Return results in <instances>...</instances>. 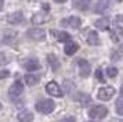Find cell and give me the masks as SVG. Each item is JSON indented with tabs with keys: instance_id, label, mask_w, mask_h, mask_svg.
<instances>
[{
	"instance_id": "6",
	"label": "cell",
	"mask_w": 123,
	"mask_h": 122,
	"mask_svg": "<svg viewBox=\"0 0 123 122\" xmlns=\"http://www.w3.org/2000/svg\"><path fill=\"white\" fill-rule=\"evenodd\" d=\"M62 27H69L72 29H78V28L82 27V20L79 17H68V18H64L61 21Z\"/></svg>"
},
{
	"instance_id": "24",
	"label": "cell",
	"mask_w": 123,
	"mask_h": 122,
	"mask_svg": "<svg viewBox=\"0 0 123 122\" xmlns=\"http://www.w3.org/2000/svg\"><path fill=\"white\" fill-rule=\"evenodd\" d=\"M122 55H123L122 50H113V51L111 53V60L117 61V60H120V58H122Z\"/></svg>"
},
{
	"instance_id": "5",
	"label": "cell",
	"mask_w": 123,
	"mask_h": 122,
	"mask_svg": "<svg viewBox=\"0 0 123 122\" xmlns=\"http://www.w3.org/2000/svg\"><path fill=\"white\" fill-rule=\"evenodd\" d=\"M26 33H28V38L33 39L36 42H42L46 39V32L40 28H31V29H28Z\"/></svg>"
},
{
	"instance_id": "8",
	"label": "cell",
	"mask_w": 123,
	"mask_h": 122,
	"mask_svg": "<svg viewBox=\"0 0 123 122\" xmlns=\"http://www.w3.org/2000/svg\"><path fill=\"white\" fill-rule=\"evenodd\" d=\"M46 90H47V93L53 96V97H62V90L61 88L58 86V83L54 82V81H51V82L47 83V86H46Z\"/></svg>"
},
{
	"instance_id": "28",
	"label": "cell",
	"mask_w": 123,
	"mask_h": 122,
	"mask_svg": "<svg viewBox=\"0 0 123 122\" xmlns=\"http://www.w3.org/2000/svg\"><path fill=\"white\" fill-rule=\"evenodd\" d=\"M57 122H76V119H75V116H65V118H62Z\"/></svg>"
},
{
	"instance_id": "20",
	"label": "cell",
	"mask_w": 123,
	"mask_h": 122,
	"mask_svg": "<svg viewBox=\"0 0 123 122\" xmlns=\"http://www.w3.org/2000/svg\"><path fill=\"white\" fill-rule=\"evenodd\" d=\"M116 112L123 116V83L120 86V97L116 100Z\"/></svg>"
},
{
	"instance_id": "7",
	"label": "cell",
	"mask_w": 123,
	"mask_h": 122,
	"mask_svg": "<svg viewBox=\"0 0 123 122\" xmlns=\"http://www.w3.org/2000/svg\"><path fill=\"white\" fill-rule=\"evenodd\" d=\"M78 67H79V75L82 78H87L90 75L91 67H90V62L87 60H84V58L78 60Z\"/></svg>"
},
{
	"instance_id": "21",
	"label": "cell",
	"mask_w": 123,
	"mask_h": 122,
	"mask_svg": "<svg viewBox=\"0 0 123 122\" xmlns=\"http://www.w3.org/2000/svg\"><path fill=\"white\" fill-rule=\"evenodd\" d=\"M122 36H123V29H122L120 27H116V28H115V29L111 32L112 40H113V42H116V43L120 40V39H122Z\"/></svg>"
},
{
	"instance_id": "13",
	"label": "cell",
	"mask_w": 123,
	"mask_h": 122,
	"mask_svg": "<svg viewBox=\"0 0 123 122\" xmlns=\"http://www.w3.org/2000/svg\"><path fill=\"white\" fill-rule=\"evenodd\" d=\"M108 8H109V0H100V1L97 3V6H95L94 13L102 14V13H105Z\"/></svg>"
},
{
	"instance_id": "23",
	"label": "cell",
	"mask_w": 123,
	"mask_h": 122,
	"mask_svg": "<svg viewBox=\"0 0 123 122\" xmlns=\"http://www.w3.org/2000/svg\"><path fill=\"white\" fill-rule=\"evenodd\" d=\"M44 21H46L44 13H37V14H35V15L32 17V22H33V24H36V25H39V24H43Z\"/></svg>"
},
{
	"instance_id": "29",
	"label": "cell",
	"mask_w": 123,
	"mask_h": 122,
	"mask_svg": "<svg viewBox=\"0 0 123 122\" xmlns=\"http://www.w3.org/2000/svg\"><path fill=\"white\" fill-rule=\"evenodd\" d=\"M115 24H116V25L123 24V15H116L115 17Z\"/></svg>"
},
{
	"instance_id": "31",
	"label": "cell",
	"mask_w": 123,
	"mask_h": 122,
	"mask_svg": "<svg viewBox=\"0 0 123 122\" xmlns=\"http://www.w3.org/2000/svg\"><path fill=\"white\" fill-rule=\"evenodd\" d=\"M55 3H64V1H67V0H54Z\"/></svg>"
},
{
	"instance_id": "1",
	"label": "cell",
	"mask_w": 123,
	"mask_h": 122,
	"mask_svg": "<svg viewBox=\"0 0 123 122\" xmlns=\"http://www.w3.org/2000/svg\"><path fill=\"white\" fill-rule=\"evenodd\" d=\"M55 108V103L50 99H44V100H39L37 103H36V110L39 111L40 114H46V115H49L51 114Z\"/></svg>"
},
{
	"instance_id": "25",
	"label": "cell",
	"mask_w": 123,
	"mask_h": 122,
	"mask_svg": "<svg viewBox=\"0 0 123 122\" xmlns=\"http://www.w3.org/2000/svg\"><path fill=\"white\" fill-rule=\"evenodd\" d=\"M95 79L101 83L105 82V78H104V74H102V69L101 68H97V71H95Z\"/></svg>"
},
{
	"instance_id": "32",
	"label": "cell",
	"mask_w": 123,
	"mask_h": 122,
	"mask_svg": "<svg viewBox=\"0 0 123 122\" xmlns=\"http://www.w3.org/2000/svg\"><path fill=\"white\" fill-rule=\"evenodd\" d=\"M90 122H93V121H90Z\"/></svg>"
},
{
	"instance_id": "26",
	"label": "cell",
	"mask_w": 123,
	"mask_h": 122,
	"mask_svg": "<svg viewBox=\"0 0 123 122\" xmlns=\"http://www.w3.org/2000/svg\"><path fill=\"white\" fill-rule=\"evenodd\" d=\"M106 74H108L109 78H115L117 75V69L115 68V67H109V68L106 69Z\"/></svg>"
},
{
	"instance_id": "14",
	"label": "cell",
	"mask_w": 123,
	"mask_h": 122,
	"mask_svg": "<svg viewBox=\"0 0 123 122\" xmlns=\"http://www.w3.org/2000/svg\"><path fill=\"white\" fill-rule=\"evenodd\" d=\"M79 46L78 43H75V42H67V44H65V49H64V51H65V54L67 55H73L76 51H78Z\"/></svg>"
},
{
	"instance_id": "30",
	"label": "cell",
	"mask_w": 123,
	"mask_h": 122,
	"mask_svg": "<svg viewBox=\"0 0 123 122\" xmlns=\"http://www.w3.org/2000/svg\"><path fill=\"white\" fill-rule=\"evenodd\" d=\"M3 4H4V0H0V10L3 8Z\"/></svg>"
},
{
	"instance_id": "17",
	"label": "cell",
	"mask_w": 123,
	"mask_h": 122,
	"mask_svg": "<svg viewBox=\"0 0 123 122\" xmlns=\"http://www.w3.org/2000/svg\"><path fill=\"white\" fill-rule=\"evenodd\" d=\"M24 79H25V83H26V85L33 86V85H36V83H39L40 76L39 75H33V74H28V75L24 76Z\"/></svg>"
},
{
	"instance_id": "15",
	"label": "cell",
	"mask_w": 123,
	"mask_h": 122,
	"mask_svg": "<svg viewBox=\"0 0 123 122\" xmlns=\"http://www.w3.org/2000/svg\"><path fill=\"white\" fill-rule=\"evenodd\" d=\"M90 6V0H73V7L76 10L86 11Z\"/></svg>"
},
{
	"instance_id": "9",
	"label": "cell",
	"mask_w": 123,
	"mask_h": 122,
	"mask_svg": "<svg viewBox=\"0 0 123 122\" xmlns=\"http://www.w3.org/2000/svg\"><path fill=\"white\" fill-rule=\"evenodd\" d=\"M22 65L28 71H37V69H40V62L36 58H28V60H25Z\"/></svg>"
},
{
	"instance_id": "10",
	"label": "cell",
	"mask_w": 123,
	"mask_h": 122,
	"mask_svg": "<svg viewBox=\"0 0 123 122\" xmlns=\"http://www.w3.org/2000/svg\"><path fill=\"white\" fill-rule=\"evenodd\" d=\"M22 20H24V14L21 11H15V13H12L7 17V22L11 24V25H17L19 22H22Z\"/></svg>"
},
{
	"instance_id": "11",
	"label": "cell",
	"mask_w": 123,
	"mask_h": 122,
	"mask_svg": "<svg viewBox=\"0 0 123 122\" xmlns=\"http://www.w3.org/2000/svg\"><path fill=\"white\" fill-rule=\"evenodd\" d=\"M17 118L19 122H32L33 121V112L29 110H22L18 114Z\"/></svg>"
},
{
	"instance_id": "16",
	"label": "cell",
	"mask_w": 123,
	"mask_h": 122,
	"mask_svg": "<svg viewBox=\"0 0 123 122\" xmlns=\"http://www.w3.org/2000/svg\"><path fill=\"white\" fill-rule=\"evenodd\" d=\"M95 28H98L100 31H106L108 28H109V25H111V21L108 20V18H101V20H97V21L94 22Z\"/></svg>"
},
{
	"instance_id": "2",
	"label": "cell",
	"mask_w": 123,
	"mask_h": 122,
	"mask_svg": "<svg viewBox=\"0 0 123 122\" xmlns=\"http://www.w3.org/2000/svg\"><path fill=\"white\" fill-rule=\"evenodd\" d=\"M108 115V108L105 105H94L89 110V116L93 119H102Z\"/></svg>"
},
{
	"instance_id": "22",
	"label": "cell",
	"mask_w": 123,
	"mask_h": 122,
	"mask_svg": "<svg viewBox=\"0 0 123 122\" xmlns=\"http://www.w3.org/2000/svg\"><path fill=\"white\" fill-rule=\"evenodd\" d=\"M75 99H76V101H79V103H82L84 105L91 103V97H90L89 94H84V93H78L75 96Z\"/></svg>"
},
{
	"instance_id": "12",
	"label": "cell",
	"mask_w": 123,
	"mask_h": 122,
	"mask_svg": "<svg viewBox=\"0 0 123 122\" xmlns=\"http://www.w3.org/2000/svg\"><path fill=\"white\" fill-rule=\"evenodd\" d=\"M87 43L90 46H98L100 44V38H98V33L95 31H90L87 33Z\"/></svg>"
},
{
	"instance_id": "19",
	"label": "cell",
	"mask_w": 123,
	"mask_h": 122,
	"mask_svg": "<svg viewBox=\"0 0 123 122\" xmlns=\"http://www.w3.org/2000/svg\"><path fill=\"white\" fill-rule=\"evenodd\" d=\"M53 33H54V36L57 38V40H58V42H65V43H67V42H69V40H71V35H69L68 32H64V31L55 32V31H54Z\"/></svg>"
},
{
	"instance_id": "18",
	"label": "cell",
	"mask_w": 123,
	"mask_h": 122,
	"mask_svg": "<svg viewBox=\"0 0 123 122\" xmlns=\"http://www.w3.org/2000/svg\"><path fill=\"white\" fill-rule=\"evenodd\" d=\"M47 61H49V64H50L51 69H54V71H58V69H60V61H58V58H57L54 54L47 55Z\"/></svg>"
},
{
	"instance_id": "4",
	"label": "cell",
	"mask_w": 123,
	"mask_h": 122,
	"mask_svg": "<svg viewBox=\"0 0 123 122\" xmlns=\"http://www.w3.org/2000/svg\"><path fill=\"white\" fill-rule=\"evenodd\" d=\"M115 93H116V89L115 88H112V86H105V88H101L100 90H98L97 97H98V100L106 101V100H109L111 97H113Z\"/></svg>"
},
{
	"instance_id": "3",
	"label": "cell",
	"mask_w": 123,
	"mask_h": 122,
	"mask_svg": "<svg viewBox=\"0 0 123 122\" xmlns=\"http://www.w3.org/2000/svg\"><path fill=\"white\" fill-rule=\"evenodd\" d=\"M22 90H24L22 83L19 82V81H15V82L10 86V89H8V96H10V99H11L12 101H17V99L22 94Z\"/></svg>"
},
{
	"instance_id": "27",
	"label": "cell",
	"mask_w": 123,
	"mask_h": 122,
	"mask_svg": "<svg viewBox=\"0 0 123 122\" xmlns=\"http://www.w3.org/2000/svg\"><path fill=\"white\" fill-rule=\"evenodd\" d=\"M8 76H10V72L7 69H0V79H6Z\"/></svg>"
}]
</instances>
